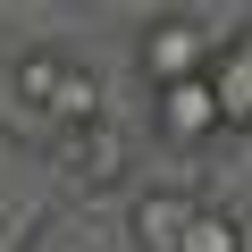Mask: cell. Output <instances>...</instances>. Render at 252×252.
Segmentation results:
<instances>
[{"label": "cell", "mask_w": 252, "mask_h": 252, "mask_svg": "<svg viewBox=\"0 0 252 252\" xmlns=\"http://www.w3.org/2000/svg\"><path fill=\"white\" fill-rule=\"evenodd\" d=\"M17 101H26L34 118H51V135H67V126H93V118H101V84H93V67L67 59L59 42H34V51L17 59Z\"/></svg>", "instance_id": "cell-1"}, {"label": "cell", "mask_w": 252, "mask_h": 252, "mask_svg": "<svg viewBox=\"0 0 252 252\" xmlns=\"http://www.w3.org/2000/svg\"><path fill=\"white\" fill-rule=\"evenodd\" d=\"M210 59H219V42H210L202 17H152V34H143V76H152V93L210 76Z\"/></svg>", "instance_id": "cell-2"}, {"label": "cell", "mask_w": 252, "mask_h": 252, "mask_svg": "<svg viewBox=\"0 0 252 252\" xmlns=\"http://www.w3.org/2000/svg\"><path fill=\"white\" fill-rule=\"evenodd\" d=\"M152 126H160L177 152H193V143H210L219 126H227V109H219L210 76H193V84H160V93H152Z\"/></svg>", "instance_id": "cell-3"}, {"label": "cell", "mask_w": 252, "mask_h": 252, "mask_svg": "<svg viewBox=\"0 0 252 252\" xmlns=\"http://www.w3.org/2000/svg\"><path fill=\"white\" fill-rule=\"evenodd\" d=\"M51 160H59V177H67V185H109V177L126 168V135H118L109 118H93V126L51 135Z\"/></svg>", "instance_id": "cell-4"}, {"label": "cell", "mask_w": 252, "mask_h": 252, "mask_svg": "<svg viewBox=\"0 0 252 252\" xmlns=\"http://www.w3.org/2000/svg\"><path fill=\"white\" fill-rule=\"evenodd\" d=\"M193 219H202V202H193V193L152 185V193H135V210H126V235H135V252H185Z\"/></svg>", "instance_id": "cell-5"}, {"label": "cell", "mask_w": 252, "mask_h": 252, "mask_svg": "<svg viewBox=\"0 0 252 252\" xmlns=\"http://www.w3.org/2000/svg\"><path fill=\"white\" fill-rule=\"evenodd\" d=\"M210 93L227 109V126H252V34H227L210 59Z\"/></svg>", "instance_id": "cell-6"}, {"label": "cell", "mask_w": 252, "mask_h": 252, "mask_svg": "<svg viewBox=\"0 0 252 252\" xmlns=\"http://www.w3.org/2000/svg\"><path fill=\"white\" fill-rule=\"evenodd\" d=\"M185 252H244V227H235L227 210H210V202H202V219H193V235H185Z\"/></svg>", "instance_id": "cell-7"}]
</instances>
